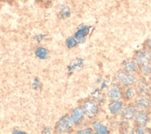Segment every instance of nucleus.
<instances>
[{
	"label": "nucleus",
	"instance_id": "f257e3e1",
	"mask_svg": "<svg viewBox=\"0 0 151 134\" xmlns=\"http://www.w3.org/2000/svg\"><path fill=\"white\" fill-rule=\"evenodd\" d=\"M83 109L88 117L93 118L98 112V106L95 102L88 100L84 103Z\"/></svg>",
	"mask_w": 151,
	"mask_h": 134
},
{
	"label": "nucleus",
	"instance_id": "f03ea898",
	"mask_svg": "<svg viewBox=\"0 0 151 134\" xmlns=\"http://www.w3.org/2000/svg\"><path fill=\"white\" fill-rule=\"evenodd\" d=\"M72 119L68 116H64L58 122L56 128L60 133H64L68 130L72 126Z\"/></svg>",
	"mask_w": 151,
	"mask_h": 134
},
{
	"label": "nucleus",
	"instance_id": "7ed1b4c3",
	"mask_svg": "<svg viewBox=\"0 0 151 134\" xmlns=\"http://www.w3.org/2000/svg\"><path fill=\"white\" fill-rule=\"evenodd\" d=\"M117 79L120 83L124 86L132 85L134 81V78L132 76L124 73H119Z\"/></svg>",
	"mask_w": 151,
	"mask_h": 134
},
{
	"label": "nucleus",
	"instance_id": "20e7f679",
	"mask_svg": "<svg viewBox=\"0 0 151 134\" xmlns=\"http://www.w3.org/2000/svg\"><path fill=\"white\" fill-rule=\"evenodd\" d=\"M89 28L84 26L78 29L74 34V38L77 40L78 42L83 43L84 41L86 36L89 33Z\"/></svg>",
	"mask_w": 151,
	"mask_h": 134
},
{
	"label": "nucleus",
	"instance_id": "39448f33",
	"mask_svg": "<svg viewBox=\"0 0 151 134\" xmlns=\"http://www.w3.org/2000/svg\"><path fill=\"white\" fill-rule=\"evenodd\" d=\"M149 57L147 53L145 51H140L137 55L136 61L137 63L141 66H143L148 63Z\"/></svg>",
	"mask_w": 151,
	"mask_h": 134
},
{
	"label": "nucleus",
	"instance_id": "423d86ee",
	"mask_svg": "<svg viewBox=\"0 0 151 134\" xmlns=\"http://www.w3.org/2000/svg\"><path fill=\"white\" fill-rule=\"evenodd\" d=\"M84 113V112L83 109L80 107H77L74 109L71 114V119H72L73 122L74 123H77L79 122L80 120L83 117Z\"/></svg>",
	"mask_w": 151,
	"mask_h": 134
},
{
	"label": "nucleus",
	"instance_id": "0eeeda50",
	"mask_svg": "<svg viewBox=\"0 0 151 134\" xmlns=\"http://www.w3.org/2000/svg\"><path fill=\"white\" fill-rule=\"evenodd\" d=\"M137 113V109L135 107L130 106L125 108L123 111V116L126 119H131Z\"/></svg>",
	"mask_w": 151,
	"mask_h": 134
},
{
	"label": "nucleus",
	"instance_id": "6e6552de",
	"mask_svg": "<svg viewBox=\"0 0 151 134\" xmlns=\"http://www.w3.org/2000/svg\"><path fill=\"white\" fill-rule=\"evenodd\" d=\"M122 107H123V104L122 102L114 101L109 105V109L111 113L116 115V114H119L121 112L122 109Z\"/></svg>",
	"mask_w": 151,
	"mask_h": 134
},
{
	"label": "nucleus",
	"instance_id": "1a4fd4ad",
	"mask_svg": "<svg viewBox=\"0 0 151 134\" xmlns=\"http://www.w3.org/2000/svg\"><path fill=\"white\" fill-rule=\"evenodd\" d=\"M136 120L140 125L145 126L147 122L148 117L146 113L143 112H140L136 115Z\"/></svg>",
	"mask_w": 151,
	"mask_h": 134
},
{
	"label": "nucleus",
	"instance_id": "9d476101",
	"mask_svg": "<svg viewBox=\"0 0 151 134\" xmlns=\"http://www.w3.org/2000/svg\"><path fill=\"white\" fill-rule=\"evenodd\" d=\"M93 126L94 128V129L96 130L97 133H100V134H106V133H108L109 132L107 129V128L103 125H101V123H99V122H94L93 123Z\"/></svg>",
	"mask_w": 151,
	"mask_h": 134
},
{
	"label": "nucleus",
	"instance_id": "9b49d317",
	"mask_svg": "<svg viewBox=\"0 0 151 134\" xmlns=\"http://www.w3.org/2000/svg\"><path fill=\"white\" fill-rule=\"evenodd\" d=\"M108 95L111 99L117 100L121 97V92L118 88L113 87L109 90Z\"/></svg>",
	"mask_w": 151,
	"mask_h": 134
},
{
	"label": "nucleus",
	"instance_id": "f8f14e48",
	"mask_svg": "<svg viewBox=\"0 0 151 134\" xmlns=\"http://www.w3.org/2000/svg\"><path fill=\"white\" fill-rule=\"evenodd\" d=\"M35 54L41 59H45L48 55V50L43 47H38L35 50Z\"/></svg>",
	"mask_w": 151,
	"mask_h": 134
},
{
	"label": "nucleus",
	"instance_id": "ddd939ff",
	"mask_svg": "<svg viewBox=\"0 0 151 134\" xmlns=\"http://www.w3.org/2000/svg\"><path fill=\"white\" fill-rule=\"evenodd\" d=\"M36 3L41 7L48 8L50 7L55 0H35Z\"/></svg>",
	"mask_w": 151,
	"mask_h": 134
},
{
	"label": "nucleus",
	"instance_id": "4468645a",
	"mask_svg": "<svg viewBox=\"0 0 151 134\" xmlns=\"http://www.w3.org/2000/svg\"><path fill=\"white\" fill-rule=\"evenodd\" d=\"M150 103L149 100L146 97H140L137 101L138 106L140 108H146L149 106Z\"/></svg>",
	"mask_w": 151,
	"mask_h": 134
},
{
	"label": "nucleus",
	"instance_id": "2eb2a0df",
	"mask_svg": "<svg viewBox=\"0 0 151 134\" xmlns=\"http://www.w3.org/2000/svg\"><path fill=\"white\" fill-rule=\"evenodd\" d=\"M70 9L68 6L63 7L59 12L60 17L62 19H65L68 18L70 15Z\"/></svg>",
	"mask_w": 151,
	"mask_h": 134
},
{
	"label": "nucleus",
	"instance_id": "dca6fc26",
	"mask_svg": "<svg viewBox=\"0 0 151 134\" xmlns=\"http://www.w3.org/2000/svg\"><path fill=\"white\" fill-rule=\"evenodd\" d=\"M65 44L68 48H71L76 47L77 45L78 41L74 37H70L66 40Z\"/></svg>",
	"mask_w": 151,
	"mask_h": 134
},
{
	"label": "nucleus",
	"instance_id": "f3484780",
	"mask_svg": "<svg viewBox=\"0 0 151 134\" xmlns=\"http://www.w3.org/2000/svg\"><path fill=\"white\" fill-rule=\"evenodd\" d=\"M136 68L135 64L133 62H128L124 66V68L127 72H132L134 71Z\"/></svg>",
	"mask_w": 151,
	"mask_h": 134
},
{
	"label": "nucleus",
	"instance_id": "a211bd4d",
	"mask_svg": "<svg viewBox=\"0 0 151 134\" xmlns=\"http://www.w3.org/2000/svg\"><path fill=\"white\" fill-rule=\"evenodd\" d=\"M139 87L142 91L145 92H148L149 90V87L147 84V83L143 82V81H140L139 83Z\"/></svg>",
	"mask_w": 151,
	"mask_h": 134
},
{
	"label": "nucleus",
	"instance_id": "6ab92c4d",
	"mask_svg": "<svg viewBox=\"0 0 151 134\" xmlns=\"http://www.w3.org/2000/svg\"><path fill=\"white\" fill-rule=\"evenodd\" d=\"M142 67H143V70H142L143 72L145 74H149L151 73V65L147 63Z\"/></svg>",
	"mask_w": 151,
	"mask_h": 134
},
{
	"label": "nucleus",
	"instance_id": "aec40b11",
	"mask_svg": "<svg viewBox=\"0 0 151 134\" xmlns=\"http://www.w3.org/2000/svg\"><path fill=\"white\" fill-rule=\"evenodd\" d=\"M126 94L127 96V97H132L134 96V91L132 89H129L126 90Z\"/></svg>",
	"mask_w": 151,
	"mask_h": 134
},
{
	"label": "nucleus",
	"instance_id": "412c9836",
	"mask_svg": "<svg viewBox=\"0 0 151 134\" xmlns=\"http://www.w3.org/2000/svg\"><path fill=\"white\" fill-rule=\"evenodd\" d=\"M45 37V35H42V34H40V35H38L35 37V40L38 41V42H40L41 41V40H42Z\"/></svg>",
	"mask_w": 151,
	"mask_h": 134
},
{
	"label": "nucleus",
	"instance_id": "4be33fe9",
	"mask_svg": "<svg viewBox=\"0 0 151 134\" xmlns=\"http://www.w3.org/2000/svg\"><path fill=\"white\" fill-rule=\"evenodd\" d=\"M77 133H91V130L90 129H86L80 130V132H78Z\"/></svg>",
	"mask_w": 151,
	"mask_h": 134
},
{
	"label": "nucleus",
	"instance_id": "5701e85b",
	"mask_svg": "<svg viewBox=\"0 0 151 134\" xmlns=\"http://www.w3.org/2000/svg\"><path fill=\"white\" fill-rule=\"evenodd\" d=\"M34 88L37 89L38 87L40 86V81H38V80L35 79L34 83Z\"/></svg>",
	"mask_w": 151,
	"mask_h": 134
},
{
	"label": "nucleus",
	"instance_id": "b1692460",
	"mask_svg": "<svg viewBox=\"0 0 151 134\" xmlns=\"http://www.w3.org/2000/svg\"><path fill=\"white\" fill-rule=\"evenodd\" d=\"M137 133H144V130L142 128H139L137 130Z\"/></svg>",
	"mask_w": 151,
	"mask_h": 134
},
{
	"label": "nucleus",
	"instance_id": "393cba45",
	"mask_svg": "<svg viewBox=\"0 0 151 134\" xmlns=\"http://www.w3.org/2000/svg\"><path fill=\"white\" fill-rule=\"evenodd\" d=\"M13 0H0L1 2H11Z\"/></svg>",
	"mask_w": 151,
	"mask_h": 134
},
{
	"label": "nucleus",
	"instance_id": "a878e982",
	"mask_svg": "<svg viewBox=\"0 0 151 134\" xmlns=\"http://www.w3.org/2000/svg\"><path fill=\"white\" fill-rule=\"evenodd\" d=\"M147 44H148L149 47L150 48H151V39H150V40L148 41V42H147Z\"/></svg>",
	"mask_w": 151,
	"mask_h": 134
},
{
	"label": "nucleus",
	"instance_id": "bb28decb",
	"mask_svg": "<svg viewBox=\"0 0 151 134\" xmlns=\"http://www.w3.org/2000/svg\"><path fill=\"white\" fill-rule=\"evenodd\" d=\"M150 81H151V79H150Z\"/></svg>",
	"mask_w": 151,
	"mask_h": 134
}]
</instances>
